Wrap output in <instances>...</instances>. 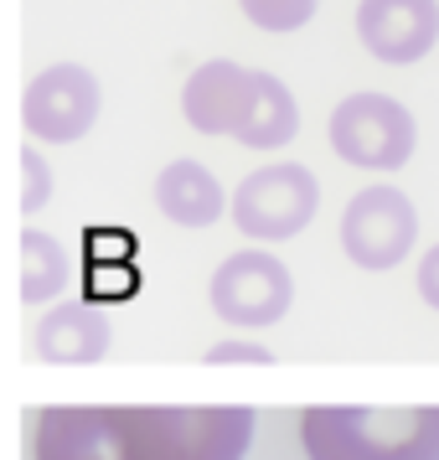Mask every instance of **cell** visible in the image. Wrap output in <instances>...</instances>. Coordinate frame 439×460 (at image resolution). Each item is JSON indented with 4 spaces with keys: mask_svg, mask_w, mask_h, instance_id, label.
Returning a JSON list of instances; mask_svg holds the SVG:
<instances>
[{
    "mask_svg": "<svg viewBox=\"0 0 439 460\" xmlns=\"http://www.w3.org/2000/svg\"><path fill=\"white\" fill-rule=\"evenodd\" d=\"M249 439L243 403H47L31 414V460H243Z\"/></svg>",
    "mask_w": 439,
    "mask_h": 460,
    "instance_id": "1",
    "label": "cell"
},
{
    "mask_svg": "<svg viewBox=\"0 0 439 460\" xmlns=\"http://www.w3.org/2000/svg\"><path fill=\"white\" fill-rule=\"evenodd\" d=\"M311 460H439V403L429 409H362L315 403L300 414Z\"/></svg>",
    "mask_w": 439,
    "mask_h": 460,
    "instance_id": "2",
    "label": "cell"
},
{
    "mask_svg": "<svg viewBox=\"0 0 439 460\" xmlns=\"http://www.w3.org/2000/svg\"><path fill=\"white\" fill-rule=\"evenodd\" d=\"M320 208V181L300 161H269L249 171L228 197V212L238 233L253 243H285L305 228Z\"/></svg>",
    "mask_w": 439,
    "mask_h": 460,
    "instance_id": "3",
    "label": "cell"
},
{
    "mask_svg": "<svg viewBox=\"0 0 439 460\" xmlns=\"http://www.w3.org/2000/svg\"><path fill=\"white\" fill-rule=\"evenodd\" d=\"M326 140L356 171H398L414 161L418 125L393 93H347L331 109Z\"/></svg>",
    "mask_w": 439,
    "mask_h": 460,
    "instance_id": "4",
    "label": "cell"
},
{
    "mask_svg": "<svg viewBox=\"0 0 439 460\" xmlns=\"http://www.w3.org/2000/svg\"><path fill=\"white\" fill-rule=\"evenodd\" d=\"M207 300H212V311H217V321H228L238 332H264V326H274L279 315L290 311L294 279L279 253L243 249V253H228L212 270Z\"/></svg>",
    "mask_w": 439,
    "mask_h": 460,
    "instance_id": "5",
    "label": "cell"
},
{
    "mask_svg": "<svg viewBox=\"0 0 439 460\" xmlns=\"http://www.w3.org/2000/svg\"><path fill=\"white\" fill-rule=\"evenodd\" d=\"M418 243V212L408 191L362 187L341 212V253L356 270H398Z\"/></svg>",
    "mask_w": 439,
    "mask_h": 460,
    "instance_id": "6",
    "label": "cell"
},
{
    "mask_svg": "<svg viewBox=\"0 0 439 460\" xmlns=\"http://www.w3.org/2000/svg\"><path fill=\"white\" fill-rule=\"evenodd\" d=\"M104 88L83 63H52L42 67L22 93V125L42 146H73L99 125Z\"/></svg>",
    "mask_w": 439,
    "mask_h": 460,
    "instance_id": "7",
    "label": "cell"
},
{
    "mask_svg": "<svg viewBox=\"0 0 439 460\" xmlns=\"http://www.w3.org/2000/svg\"><path fill=\"white\" fill-rule=\"evenodd\" d=\"M356 42L393 67L429 58L439 42V0H356Z\"/></svg>",
    "mask_w": 439,
    "mask_h": 460,
    "instance_id": "8",
    "label": "cell"
},
{
    "mask_svg": "<svg viewBox=\"0 0 439 460\" xmlns=\"http://www.w3.org/2000/svg\"><path fill=\"white\" fill-rule=\"evenodd\" d=\"M249 99H253V67L212 58L181 88V114L202 135H238L243 114H249Z\"/></svg>",
    "mask_w": 439,
    "mask_h": 460,
    "instance_id": "9",
    "label": "cell"
},
{
    "mask_svg": "<svg viewBox=\"0 0 439 460\" xmlns=\"http://www.w3.org/2000/svg\"><path fill=\"white\" fill-rule=\"evenodd\" d=\"M26 352L37 362H52V367H88L109 352V315L88 300H57L37 321Z\"/></svg>",
    "mask_w": 439,
    "mask_h": 460,
    "instance_id": "10",
    "label": "cell"
},
{
    "mask_svg": "<svg viewBox=\"0 0 439 460\" xmlns=\"http://www.w3.org/2000/svg\"><path fill=\"white\" fill-rule=\"evenodd\" d=\"M155 208L166 212L176 228H212L228 212V191L202 161H171L155 176Z\"/></svg>",
    "mask_w": 439,
    "mask_h": 460,
    "instance_id": "11",
    "label": "cell"
},
{
    "mask_svg": "<svg viewBox=\"0 0 439 460\" xmlns=\"http://www.w3.org/2000/svg\"><path fill=\"white\" fill-rule=\"evenodd\" d=\"M294 135H300V104H294V93L274 73L253 67V99H249V114H243V125H238L233 140H243L249 150H279V146H290Z\"/></svg>",
    "mask_w": 439,
    "mask_h": 460,
    "instance_id": "12",
    "label": "cell"
},
{
    "mask_svg": "<svg viewBox=\"0 0 439 460\" xmlns=\"http://www.w3.org/2000/svg\"><path fill=\"white\" fill-rule=\"evenodd\" d=\"M73 279L67 249L42 228H22V300L26 305H47L57 300Z\"/></svg>",
    "mask_w": 439,
    "mask_h": 460,
    "instance_id": "13",
    "label": "cell"
},
{
    "mask_svg": "<svg viewBox=\"0 0 439 460\" xmlns=\"http://www.w3.org/2000/svg\"><path fill=\"white\" fill-rule=\"evenodd\" d=\"M238 11L259 31H300L320 11V0H238Z\"/></svg>",
    "mask_w": 439,
    "mask_h": 460,
    "instance_id": "14",
    "label": "cell"
},
{
    "mask_svg": "<svg viewBox=\"0 0 439 460\" xmlns=\"http://www.w3.org/2000/svg\"><path fill=\"white\" fill-rule=\"evenodd\" d=\"M22 171H26V191H22V212H37L52 197V166H47L42 155H37V146L22 150Z\"/></svg>",
    "mask_w": 439,
    "mask_h": 460,
    "instance_id": "15",
    "label": "cell"
},
{
    "mask_svg": "<svg viewBox=\"0 0 439 460\" xmlns=\"http://www.w3.org/2000/svg\"><path fill=\"white\" fill-rule=\"evenodd\" d=\"M207 362H212V367H223V362H249V367H269L274 352H269V347H259V341H217V347H207Z\"/></svg>",
    "mask_w": 439,
    "mask_h": 460,
    "instance_id": "16",
    "label": "cell"
},
{
    "mask_svg": "<svg viewBox=\"0 0 439 460\" xmlns=\"http://www.w3.org/2000/svg\"><path fill=\"white\" fill-rule=\"evenodd\" d=\"M414 285H418V295H424V305H435V311H439V243L418 259Z\"/></svg>",
    "mask_w": 439,
    "mask_h": 460,
    "instance_id": "17",
    "label": "cell"
}]
</instances>
